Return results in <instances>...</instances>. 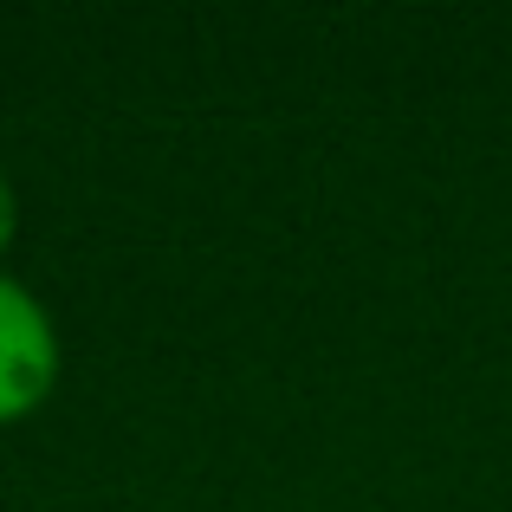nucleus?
Returning <instances> with one entry per match:
<instances>
[{
  "instance_id": "f03ea898",
  "label": "nucleus",
  "mask_w": 512,
  "mask_h": 512,
  "mask_svg": "<svg viewBox=\"0 0 512 512\" xmlns=\"http://www.w3.org/2000/svg\"><path fill=\"white\" fill-rule=\"evenodd\" d=\"M13 234H20V195H13L7 169H0V253L13 247Z\"/></svg>"
},
{
  "instance_id": "f257e3e1",
  "label": "nucleus",
  "mask_w": 512,
  "mask_h": 512,
  "mask_svg": "<svg viewBox=\"0 0 512 512\" xmlns=\"http://www.w3.org/2000/svg\"><path fill=\"white\" fill-rule=\"evenodd\" d=\"M52 389H59V325L20 279L0 273V428L26 422Z\"/></svg>"
}]
</instances>
